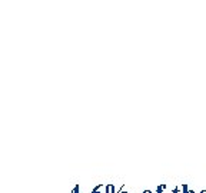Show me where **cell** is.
I'll return each mask as SVG.
<instances>
[{"instance_id":"6da1fadb","label":"cell","mask_w":206,"mask_h":193,"mask_svg":"<svg viewBox=\"0 0 206 193\" xmlns=\"http://www.w3.org/2000/svg\"><path fill=\"white\" fill-rule=\"evenodd\" d=\"M105 193H116L115 185H113V183H109V185H106V187H105Z\"/></svg>"},{"instance_id":"7a4b0ae2","label":"cell","mask_w":206,"mask_h":193,"mask_svg":"<svg viewBox=\"0 0 206 193\" xmlns=\"http://www.w3.org/2000/svg\"><path fill=\"white\" fill-rule=\"evenodd\" d=\"M166 189V183H162V185L157 186V189H156V193H163V190Z\"/></svg>"},{"instance_id":"3957f363","label":"cell","mask_w":206,"mask_h":193,"mask_svg":"<svg viewBox=\"0 0 206 193\" xmlns=\"http://www.w3.org/2000/svg\"><path fill=\"white\" fill-rule=\"evenodd\" d=\"M182 193H189V187L186 183H183V186H182Z\"/></svg>"},{"instance_id":"277c9868","label":"cell","mask_w":206,"mask_h":193,"mask_svg":"<svg viewBox=\"0 0 206 193\" xmlns=\"http://www.w3.org/2000/svg\"><path fill=\"white\" fill-rule=\"evenodd\" d=\"M100 189H102V185H99V186H96L95 189L92 190V193H102V192H100Z\"/></svg>"},{"instance_id":"5b68a950","label":"cell","mask_w":206,"mask_h":193,"mask_svg":"<svg viewBox=\"0 0 206 193\" xmlns=\"http://www.w3.org/2000/svg\"><path fill=\"white\" fill-rule=\"evenodd\" d=\"M72 193H80V185H76V186H74V189L72 190Z\"/></svg>"},{"instance_id":"8992f818","label":"cell","mask_w":206,"mask_h":193,"mask_svg":"<svg viewBox=\"0 0 206 193\" xmlns=\"http://www.w3.org/2000/svg\"><path fill=\"white\" fill-rule=\"evenodd\" d=\"M179 192H180V187H175L172 193H179Z\"/></svg>"},{"instance_id":"52a82bcc","label":"cell","mask_w":206,"mask_h":193,"mask_svg":"<svg viewBox=\"0 0 206 193\" xmlns=\"http://www.w3.org/2000/svg\"><path fill=\"white\" fill-rule=\"evenodd\" d=\"M142 193H153V192H152V190H149V189H146V190H143Z\"/></svg>"},{"instance_id":"ba28073f","label":"cell","mask_w":206,"mask_h":193,"mask_svg":"<svg viewBox=\"0 0 206 193\" xmlns=\"http://www.w3.org/2000/svg\"><path fill=\"white\" fill-rule=\"evenodd\" d=\"M199 193H206V190H200V192H199Z\"/></svg>"},{"instance_id":"9c48e42d","label":"cell","mask_w":206,"mask_h":193,"mask_svg":"<svg viewBox=\"0 0 206 193\" xmlns=\"http://www.w3.org/2000/svg\"><path fill=\"white\" fill-rule=\"evenodd\" d=\"M189 193H195V192H193V190H189Z\"/></svg>"},{"instance_id":"30bf717a","label":"cell","mask_w":206,"mask_h":193,"mask_svg":"<svg viewBox=\"0 0 206 193\" xmlns=\"http://www.w3.org/2000/svg\"><path fill=\"white\" fill-rule=\"evenodd\" d=\"M120 193H128V192H125V190H122V192H120Z\"/></svg>"}]
</instances>
